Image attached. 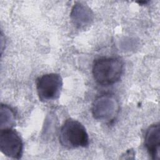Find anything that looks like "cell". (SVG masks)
<instances>
[{
	"mask_svg": "<svg viewBox=\"0 0 160 160\" xmlns=\"http://www.w3.org/2000/svg\"><path fill=\"white\" fill-rule=\"evenodd\" d=\"M16 114L13 109L6 104L1 106V129L12 128L15 124Z\"/></svg>",
	"mask_w": 160,
	"mask_h": 160,
	"instance_id": "8",
	"label": "cell"
},
{
	"mask_svg": "<svg viewBox=\"0 0 160 160\" xmlns=\"http://www.w3.org/2000/svg\"><path fill=\"white\" fill-rule=\"evenodd\" d=\"M0 149L8 157L17 159L21 158L23 142L19 133L12 128L1 129Z\"/></svg>",
	"mask_w": 160,
	"mask_h": 160,
	"instance_id": "5",
	"label": "cell"
},
{
	"mask_svg": "<svg viewBox=\"0 0 160 160\" xmlns=\"http://www.w3.org/2000/svg\"><path fill=\"white\" fill-rule=\"evenodd\" d=\"M124 64L118 58H101L96 59L92 65V74L95 81L102 86L117 82L123 72Z\"/></svg>",
	"mask_w": 160,
	"mask_h": 160,
	"instance_id": "1",
	"label": "cell"
},
{
	"mask_svg": "<svg viewBox=\"0 0 160 160\" xmlns=\"http://www.w3.org/2000/svg\"><path fill=\"white\" fill-rule=\"evenodd\" d=\"M59 139L61 144L67 149L85 148L89 145V136L85 127L78 121L71 118L64 122Z\"/></svg>",
	"mask_w": 160,
	"mask_h": 160,
	"instance_id": "2",
	"label": "cell"
},
{
	"mask_svg": "<svg viewBox=\"0 0 160 160\" xmlns=\"http://www.w3.org/2000/svg\"><path fill=\"white\" fill-rule=\"evenodd\" d=\"M62 88V78L57 73L46 74L36 80L38 95L42 102L58 99L60 96Z\"/></svg>",
	"mask_w": 160,
	"mask_h": 160,
	"instance_id": "3",
	"label": "cell"
},
{
	"mask_svg": "<svg viewBox=\"0 0 160 160\" xmlns=\"http://www.w3.org/2000/svg\"><path fill=\"white\" fill-rule=\"evenodd\" d=\"M145 147L152 159H159L160 152V126L159 123L150 126L145 134Z\"/></svg>",
	"mask_w": 160,
	"mask_h": 160,
	"instance_id": "6",
	"label": "cell"
},
{
	"mask_svg": "<svg viewBox=\"0 0 160 160\" xmlns=\"http://www.w3.org/2000/svg\"><path fill=\"white\" fill-rule=\"evenodd\" d=\"M74 24L79 28L89 26L93 20V13L87 6L78 3L74 4L71 13Z\"/></svg>",
	"mask_w": 160,
	"mask_h": 160,
	"instance_id": "7",
	"label": "cell"
},
{
	"mask_svg": "<svg viewBox=\"0 0 160 160\" xmlns=\"http://www.w3.org/2000/svg\"><path fill=\"white\" fill-rule=\"evenodd\" d=\"M92 111L94 118L97 120L109 122L118 114V101L113 95H102L94 101Z\"/></svg>",
	"mask_w": 160,
	"mask_h": 160,
	"instance_id": "4",
	"label": "cell"
}]
</instances>
